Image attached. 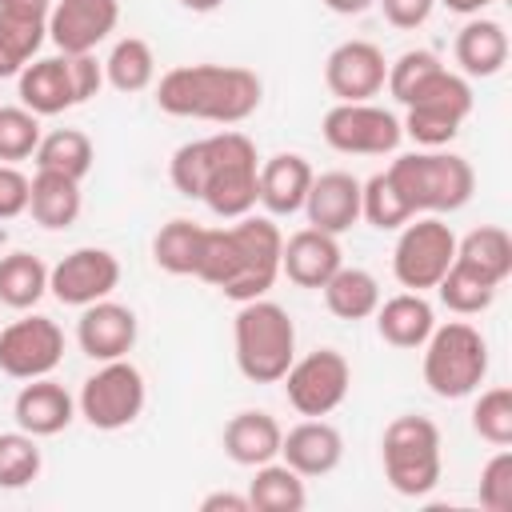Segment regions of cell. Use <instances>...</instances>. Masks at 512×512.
<instances>
[{
  "label": "cell",
  "mask_w": 512,
  "mask_h": 512,
  "mask_svg": "<svg viewBox=\"0 0 512 512\" xmlns=\"http://www.w3.org/2000/svg\"><path fill=\"white\" fill-rule=\"evenodd\" d=\"M48 292V268L32 252H8L0 260V304L24 312Z\"/></svg>",
  "instance_id": "obj_33"
},
{
  "label": "cell",
  "mask_w": 512,
  "mask_h": 512,
  "mask_svg": "<svg viewBox=\"0 0 512 512\" xmlns=\"http://www.w3.org/2000/svg\"><path fill=\"white\" fill-rule=\"evenodd\" d=\"M452 260H456V236L440 216H420V220L412 216L392 248V272L408 292L436 288L440 276L452 268Z\"/></svg>",
  "instance_id": "obj_9"
},
{
  "label": "cell",
  "mask_w": 512,
  "mask_h": 512,
  "mask_svg": "<svg viewBox=\"0 0 512 512\" xmlns=\"http://www.w3.org/2000/svg\"><path fill=\"white\" fill-rule=\"evenodd\" d=\"M248 508H252L248 492L244 496H236V492H208L200 500V512H248Z\"/></svg>",
  "instance_id": "obj_46"
},
{
  "label": "cell",
  "mask_w": 512,
  "mask_h": 512,
  "mask_svg": "<svg viewBox=\"0 0 512 512\" xmlns=\"http://www.w3.org/2000/svg\"><path fill=\"white\" fill-rule=\"evenodd\" d=\"M28 196H32V180L16 164H0V220L28 212Z\"/></svg>",
  "instance_id": "obj_44"
},
{
  "label": "cell",
  "mask_w": 512,
  "mask_h": 512,
  "mask_svg": "<svg viewBox=\"0 0 512 512\" xmlns=\"http://www.w3.org/2000/svg\"><path fill=\"white\" fill-rule=\"evenodd\" d=\"M472 428L480 440L508 448L512 444V392L504 384L480 392V400L472 404Z\"/></svg>",
  "instance_id": "obj_38"
},
{
  "label": "cell",
  "mask_w": 512,
  "mask_h": 512,
  "mask_svg": "<svg viewBox=\"0 0 512 512\" xmlns=\"http://www.w3.org/2000/svg\"><path fill=\"white\" fill-rule=\"evenodd\" d=\"M448 12H460V16H476L480 8H488V4H496V0H440Z\"/></svg>",
  "instance_id": "obj_49"
},
{
  "label": "cell",
  "mask_w": 512,
  "mask_h": 512,
  "mask_svg": "<svg viewBox=\"0 0 512 512\" xmlns=\"http://www.w3.org/2000/svg\"><path fill=\"white\" fill-rule=\"evenodd\" d=\"M280 440H284V428L276 424V416L256 412V408L236 412L224 424V452H228V460H236L244 468L280 460Z\"/></svg>",
  "instance_id": "obj_22"
},
{
  "label": "cell",
  "mask_w": 512,
  "mask_h": 512,
  "mask_svg": "<svg viewBox=\"0 0 512 512\" xmlns=\"http://www.w3.org/2000/svg\"><path fill=\"white\" fill-rule=\"evenodd\" d=\"M360 216H364L372 228H380V232H396V228H404L416 212H412L408 200L396 192V184L388 180V172H376L372 180L360 184Z\"/></svg>",
  "instance_id": "obj_36"
},
{
  "label": "cell",
  "mask_w": 512,
  "mask_h": 512,
  "mask_svg": "<svg viewBox=\"0 0 512 512\" xmlns=\"http://www.w3.org/2000/svg\"><path fill=\"white\" fill-rule=\"evenodd\" d=\"M304 212L308 224L320 232H348L360 220V180L352 172H324L312 176V188L304 196Z\"/></svg>",
  "instance_id": "obj_19"
},
{
  "label": "cell",
  "mask_w": 512,
  "mask_h": 512,
  "mask_svg": "<svg viewBox=\"0 0 512 512\" xmlns=\"http://www.w3.org/2000/svg\"><path fill=\"white\" fill-rule=\"evenodd\" d=\"M256 144L244 132H216L204 140H188L172 152L168 176L172 188L188 200H204L220 220H240L256 208Z\"/></svg>",
  "instance_id": "obj_1"
},
{
  "label": "cell",
  "mask_w": 512,
  "mask_h": 512,
  "mask_svg": "<svg viewBox=\"0 0 512 512\" xmlns=\"http://www.w3.org/2000/svg\"><path fill=\"white\" fill-rule=\"evenodd\" d=\"M384 76H388V60L372 40H344L324 60V84L344 104L372 100L384 88Z\"/></svg>",
  "instance_id": "obj_15"
},
{
  "label": "cell",
  "mask_w": 512,
  "mask_h": 512,
  "mask_svg": "<svg viewBox=\"0 0 512 512\" xmlns=\"http://www.w3.org/2000/svg\"><path fill=\"white\" fill-rule=\"evenodd\" d=\"M280 248L284 236L268 216H240L232 224V276L220 292L236 304L264 296L280 276Z\"/></svg>",
  "instance_id": "obj_7"
},
{
  "label": "cell",
  "mask_w": 512,
  "mask_h": 512,
  "mask_svg": "<svg viewBox=\"0 0 512 512\" xmlns=\"http://www.w3.org/2000/svg\"><path fill=\"white\" fill-rule=\"evenodd\" d=\"M456 260L476 268L492 284H504L512 276V236L500 224H480L464 240H456Z\"/></svg>",
  "instance_id": "obj_29"
},
{
  "label": "cell",
  "mask_w": 512,
  "mask_h": 512,
  "mask_svg": "<svg viewBox=\"0 0 512 512\" xmlns=\"http://www.w3.org/2000/svg\"><path fill=\"white\" fill-rule=\"evenodd\" d=\"M436 68H444L436 52H428V48H408L404 56H396V60L388 64L384 84H388V92H392L400 104H408V96H412Z\"/></svg>",
  "instance_id": "obj_41"
},
{
  "label": "cell",
  "mask_w": 512,
  "mask_h": 512,
  "mask_svg": "<svg viewBox=\"0 0 512 512\" xmlns=\"http://www.w3.org/2000/svg\"><path fill=\"white\" fill-rule=\"evenodd\" d=\"M144 400H148V388H144L140 368L120 356V360H104L84 380V388L76 396V408L92 428L120 432L144 412Z\"/></svg>",
  "instance_id": "obj_8"
},
{
  "label": "cell",
  "mask_w": 512,
  "mask_h": 512,
  "mask_svg": "<svg viewBox=\"0 0 512 512\" xmlns=\"http://www.w3.org/2000/svg\"><path fill=\"white\" fill-rule=\"evenodd\" d=\"M320 292H324V304L336 320H368L380 308V284L364 268H344L340 264Z\"/></svg>",
  "instance_id": "obj_27"
},
{
  "label": "cell",
  "mask_w": 512,
  "mask_h": 512,
  "mask_svg": "<svg viewBox=\"0 0 512 512\" xmlns=\"http://www.w3.org/2000/svg\"><path fill=\"white\" fill-rule=\"evenodd\" d=\"M120 284V260L108 248H76L48 268V292L68 308H88L112 296Z\"/></svg>",
  "instance_id": "obj_13"
},
{
  "label": "cell",
  "mask_w": 512,
  "mask_h": 512,
  "mask_svg": "<svg viewBox=\"0 0 512 512\" xmlns=\"http://www.w3.org/2000/svg\"><path fill=\"white\" fill-rule=\"evenodd\" d=\"M480 504L488 512H512V452L500 448L480 468Z\"/></svg>",
  "instance_id": "obj_42"
},
{
  "label": "cell",
  "mask_w": 512,
  "mask_h": 512,
  "mask_svg": "<svg viewBox=\"0 0 512 512\" xmlns=\"http://www.w3.org/2000/svg\"><path fill=\"white\" fill-rule=\"evenodd\" d=\"M496 288H500V284H492L488 276H480L476 268H468V264H460V260H452V268H448V272L440 276V284H436L444 308L456 312V316H476V312L492 308Z\"/></svg>",
  "instance_id": "obj_35"
},
{
  "label": "cell",
  "mask_w": 512,
  "mask_h": 512,
  "mask_svg": "<svg viewBox=\"0 0 512 512\" xmlns=\"http://www.w3.org/2000/svg\"><path fill=\"white\" fill-rule=\"evenodd\" d=\"M376 0H324V8H332V12H340V16H360V12H368Z\"/></svg>",
  "instance_id": "obj_48"
},
{
  "label": "cell",
  "mask_w": 512,
  "mask_h": 512,
  "mask_svg": "<svg viewBox=\"0 0 512 512\" xmlns=\"http://www.w3.org/2000/svg\"><path fill=\"white\" fill-rule=\"evenodd\" d=\"M264 100V84L240 64H180L156 84V108L180 120L240 124Z\"/></svg>",
  "instance_id": "obj_2"
},
{
  "label": "cell",
  "mask_w": 512,
  "mask_h": 512,
  "mask_svg": "<svg viewBox=\"0 0 512 512\" xmlns=\"http://www.w3.org/2000/svg\"><path fill=\"white\" fill-rule=\"evenodd\" d=\"M372 316H376L380 340L392 348H424V340L436 328V316H432V304L424 300V292H400V296L384 300Z\"/></svg>",
  "instance_id": "obj_23"
},
{
  "label": "cell",
  "mask_w": 512,
  "mask_h": 512,
  "mask_svg": "<svg viewBox=\"0 0 512 512\" xmlns=\"http://www.w3.org/2000/svg\"><path fill=\"white\" fill-rule=\"evenodd\" d=\"M80 180L72 176H60V172H44L36 168L32 176V196H28V212L40 228L48 232H60V228H72L76 216H80Z\"/></svg>",
  "instance_id": "obj_25"
},
{
  "label": "cell",
  "mask_w": 512,
  "mask_h": 512,
  "mask_svg": "<svg viewBox=\"0 0 512 512\" xmlns=\"http://www.w3.org/2000/svg\"><path fill=\"white\" fill-rule=\"evenodd\" d=\"M104 80L116 92H124V96L144 92L156 80V56H152L148 40H140V36L116 40L112 52H108V60H104Z\"/></svg>",
  "instance_id": "obj_32"
},
{
  "label": "cell",
  "mask_w": 512,
  "mask_h": 512,
  "mask_svg": "<svg viewBox=\"0 0 512 512\" xmlns=\"http://www.w3.org/2000/svg\"><path fill=\"white\" fill-rule=\"evenodd\" d=\"M248 504L256 512H304V504H308L304 476L292 472L284 460L256 464V476L248 484Z\"/></svg>",
  "instance_id": "obj_28"
},
{
  "label": "cell",
  "mask_w": 512,
  "mask_h": 512,
  "mask_svg": "<svg viewBox=\"0 0 512 512\" xmlns=\"http://www.w3.org/2000/svg\"><path fill=\"white\" fill-rule=\"evenodd\" d=\"M20 104L28 112H36V116H60V112L76 108L64 56H44V60H28L24 64V72H20Z\"/></svg>",
  "instance_id": "obj_24"
},
{
  "label": "cell",
  "mask_w": 512,
  "mask_h": 512,
  "mask_svg": "<svg viewBox=\"0 0 512 512\" xmlns=\"http://www.w3.org/2000/svg\"><path fill=\"white\" fill-rule=\"evenodd\" d=\"M68 64V80H72V100L76 104H88L100 96V84H104V64L92 56V52H80V56H64Z\"/></svg>",
  "instance_id": "obj_43"
},
{
  "label": "cell",
  "mask_w": 512,
  "mask_h": 512,
  "mask_svg": "<svg viewBox=\"0 0 512 512\" xmlns=\"http://www.w3.org/2000/svg\"><path fill=\"white\" fill-rule=\"evenodd\" d=\"M312 164L296 152H276L260 164L256 172V188H260V204L272 216H292L304 208V196L312 188Z\"/></svg>",
  "instance_id": "obj_21"
},
{
  "label": "cell",
  "mask_w": 512,
  "mask_h": 512,
  "mask_svg": "<svg viewBox=\"0 0 512 512\" xmlns=\"http://www.w3.org/2000/svg\"><path fill=\"white\" fill-rule=\"evenodd\" d=\"M120 20V0H52L48 12V40L60 48V56L96 52L100 40Z\"/></svg>",
  "instance_id": "obj_14"
},
{
  "label": "cell",
  "mask_w": 512,
  "mask_h": 512,
  "mask_svg": "<svg viewBox=\"0 0 512 512\" xmlns=\"http://www.w3.org/2000/svg\"><path fill=\"white\" fill-rule=\"evenodd\" d=\"M324 144L344 152V156H384V152H396V144L404 140V128L400 120L388 112V108H376L368 100H356V104H336L324 112Z\"/></svg>",
  "instance_id": "obj_11"
},
{
  "label": "cell",
  "mask_w": 512,
  "mask_h": 512,
  "mask_svg": "<svg viewBox=\"0 0 512 512\" xmlns=\"http://www.w3.org/2000/svg\"><path fill=\"white\" fill-rule=\"evenodd\" d=\"M384 476L400 496H428L440 484V428L428 416H396L380 440Z\"/></svg>",
  "instance_id": "obj_6"
},
{
  "label": "cell",
  "mask_w": 512,
  "mask_h": 512,
  "mask_svg": "<svg viewBox=\"0 0 512 512\" xmlns=\"http://www.w3.org/2000/svg\"><path fill=\"white\" fill-rule=\"evenodd\" d=\"M136 332H140L136 312L128 304H116V300L104 296V300H96V304H88L80 312L76 344H80L84 356H92L96 364H104V360L128 356L132 344H136Z\"/></svg>",
  "instance_id": "obj_16"
},
{
  "label": "cell",
  "mask_w": 512,
  "mask_h": 512,
  "mask_svg": "<svg viewBox=\"0 0 512 512\" xmlns=\"http://www.w3.org/2000/svg\"><path fill=\"white\" fill-rule=\"evenodd\" d=\"M40 144V116L28 112L24 104L20 108H0V160L4 164H16V160H28Z\"/></svg>",
  "instance_id": "obj_40"
},
{
  "label": "cell",
  "mask_w": 512,
  "mask_h": 512,
  "mask_svg": "<svg viewBox=\"0 0 512 512\" xmlns=\"http://www.w3.org/2000/svg\"><path fill=\"white\" fill-rule=\"evenodd\" d=\"M64 360V332L48 316H24L0 328V372L12 380L48 376Z\"/></svg>",
  "instance_id": "obj_12"
},
{
  "label": "cell",
  "mask_w": 512,
  "mask_h": 512,
  "mask_svg": "<svg viewBox=\"0 0 512 512\" xmlns=\"http://www.w3.org/2000/svg\"><path fill=\"white\" fill-rule=\"evenodd\" d=\"M180 4H184L188 12H216L224 0H180Z\"/></svg>",
  "instance_id": "obj_50"
},
{
  "label": "cell",
  "mask_w": 512,
  "mask_h": 512,
  "mask_svg": "<svg viewBox=\"0 0 512 512\" xmlns=\"http://www.w3.org/2000/svg\"><path fill=\"white\" fill-rule=\"evenodd\" d=\"M12 416H16V424H20L28 436L40 440V436H56V432H64V428L72 424L76 400L68 396L64 384H56V380H48V376H36V380H28V384L16 392Z\"/></svg>",
  "instance_id": "obj_20"
},
{
  "label": "cell",
  "mask_w": 512,
  "mask_h": 512,
  "mask_svg": "<svg viewBox=\"0 0 512 512\" xmlns=\"http://www.w3.org/2000/svg\"><path fill=\"white\" fill-rule=\"evenodd\" d=\"M232 340H236V368L252 384L284 380L288 364L296 360V324L280 304H272L264 296L240 304Z\"/></svg>",
  "instance_id": "obj_3"
},
{
  "label": "cell",
  "mask_w": 512,
  "mask_h": 512,
  "mask_svg": "<svg viewBox=\"0 0 512 512\" xmlns=\"http://www.w3.org/2000/svg\"><path fill=\"white\" fill-rule=\"evenodd\" d=\"M460 124H464L460 112H448V108H436V104H412L400 128H404V136H412L424 148H444L460 132Z\"/></svg>",
  "instance_id": "obj_39"
},
{
  "label": "cell",
  "mask_w": 512,
  "mask_h": 512,
  "mask_svg": "<svg viewBox=\"0 0 512 512\" xmlns=\"http://www.w3.org/2000/svg\"><path fill=\"white\" fill-rule=\"evenodd\" d=\"M200 244H204V228L192 224V220H184V216H176V220H168L152 236V260L168 276H196Z\"/></svg>",
  "instance_id": "obj_31"
},
{
  "label": "cell",
  "mask_w": 512,
  "mask_h": 512,
  "mask_svg": "<svg viewBox=\"0 0 512 512\" xmlns=\"http://www.w3.org/2000/svg\"><path fill=\"white\" fill-rule=\"evenodd\" d=\"M376 4H380L384 20H388L392 28H400V32L420 28V24L432 16V8H436V0H376Z\"/></svg>",
  "instance_id": "obj_45"
},
{
  "label": "cell",
  "mask_w": 512,
  "mask_h": 512,
  "mask_svg": "<svg viewBox=\"0 0 512 512\" xmlns=\"http://www.w3.org/2000/svg\"><path fill=\"white\" fill-rule=\"evenodd\" d=\"M40 448L36 436L20 432H0V488H28L40 476Z\"/></svg>",
  "instance_id": "obj_37"
},
{
  "label": "cell",
  "mask_w": 512,
  "mask_h": 512,
  "mask_svg": "<svg viewBox=\"0 0 512 512\" xmlns=\"http://www.w3.org/2000/svg\"><path fill=\"white\" fill-rule=\"evenodd\" d=\"M0 12H16V16H36V20H48L52 0H0Z\"/></svg>",
  "instance_id": "obj_47"
},
{
  "label": "cell",
  "mask_w": 512,
  "mask_h": 512,
  "mask_svg": "<svg viewBox=\"0 0 512 512\" xmlns=\"http://www.w3.org/2000/svg\"><path fill=\"white\" fill-rule=\"evenodd\" d=\"M32 156H36V168H44V172H60V176L84 180L92 172L96 148L80 128H56V132L40 136Z\"/></svg>",
  "instance_id": "obj_30"
},
{
  "label": "cell",
  "mask_w": 512,
  "mask_h": 512,
  "mask_svg": "<svg viewBox=\"0 0 512 512\" xmlns=\"http://www.w3.org/2000/svg\"><path fill=\"white\" fill-rule=\"evenodd\" d=\"M456 64L464 76H496L508 64V32L496 20H468L456 32Z\"/></svg>",
  "instance_id": "obj_26"
},
{
  "label": "cell",
  "mask_w": 512,
  "mask_h": 512,
  "mask_svg": "<svg viewBox=\"0 0 512 512\" xmlns=\"http://www.w3.org/2000/svg\"><path fill=\"white\" fill-rule=\"evenodd\" d=\"M340 456H344V436L320 416H308L304 424L288 428L284 440H280V460L292 472H300L304 480L308 476H328L340 464Z\"/></svg>",
  "instance_id": "obj_18"
},
{
  "label": "cell",
  "mask_w": 512,
  "mask_h": 512,
  "mask_svg": "<svg viewBox=\"0 0 512 512\" xmlns=\"http://www.w3.org/2000/svg\"><path fill=\"white\" fill-rule=\"evenodd\" d=\"M44 36H48V20L16 16V12H0V80L20 76L24 64L40 52Z\"/></svg>",
  "instance_id": "obj_34"
},
{
  "label": "cell",
  "mask_w": 512,
  "mask_h": 512,
  "mask_svg": "<svg viewBox=\"0 0 512 512\" xmlns=\"http://www.w3.org/2000/svg\"><path fill=\"white\" fill-rule=\"evenodd\" d=\"M340 264H344V252H340L336 236L332 232H320L312 224L300 228V232H292L284 240V248H280V272L292 284H300V288H324L328 276Z\"/></svg>",
  "instance_id": "obj_17"
},
{
  "label": "cell",
  "mask_w": 512,
  "mask_h": 512,
  "mask_svg": "<svg viewBox=\"0 0 512 512\" xmlns=\"http://www.w3.org/2000/svg\"><path fill=\"white\" fill-rule=\"evenodd\" d=\"M352 384V368L344 352L336 348H316L300 360L288 364L284 372V396L300 416H328L344 404Z\"/></svg>",
  "instance_id": "obj_10"
},
{
  "label": "cell",
  "mask_w": 512,
  "mask_h": 512,
  "mask_svg": "<svg viewBox=\"0 0 512 512\" xmlns=\"http://www.w3.org/2000/svg\"><path fill=\"white\" fill-rule=\"evenodd\" d=\"M484 376H488V344L472 324L448 320L432 328V336L424 340V384L432 396L464 400L484 384Z\"/></svg>",
  "instance_id": "obj_5"
},
{
  "label": "cell",
  "mask_w": 512,
  "mask_h": 512,
  "mask_svg": "<svg viewBox=\"0 0 512 512\" xmlns=\"http://www.w3.org/2000/svg\"><path fill=\"white\" fill-rule=\"evenodd\" d=\"M388 180L396 184V192L408 200L412 212H428V216L456 212L476 192L472 164L464 156H456V152H436V148L408 152V156L392 160Z\"/></svg>",
  "instance_id": "obj_4"
}]
</instances>
